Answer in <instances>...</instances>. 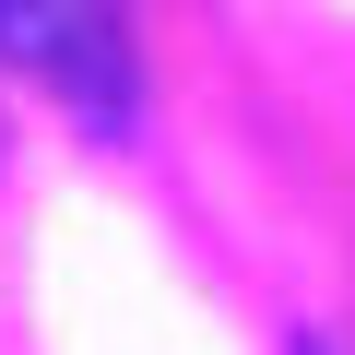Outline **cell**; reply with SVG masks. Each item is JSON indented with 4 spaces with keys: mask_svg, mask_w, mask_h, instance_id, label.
<instances>
[{
    "mask_svg": "<svg viewBox=\"0 0 355 355\" xmlns=\"http://www.w3.org/2000/svg\"><path fill=\"white\" fill-rule=\"evenodd\" d=\"M0 60L36 71L48 95H71L95 130L130 119V24H119V0H0Z\"/></svg>",
    "mask_w": 355,
    "mask_h": 355,
    "instance_id": "obj_1",
    "label": "cell"
}]
</instances>
